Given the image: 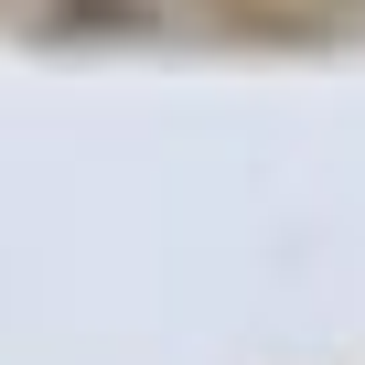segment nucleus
I'll return each instance as SVG.
<instances>
[]
</instances>
